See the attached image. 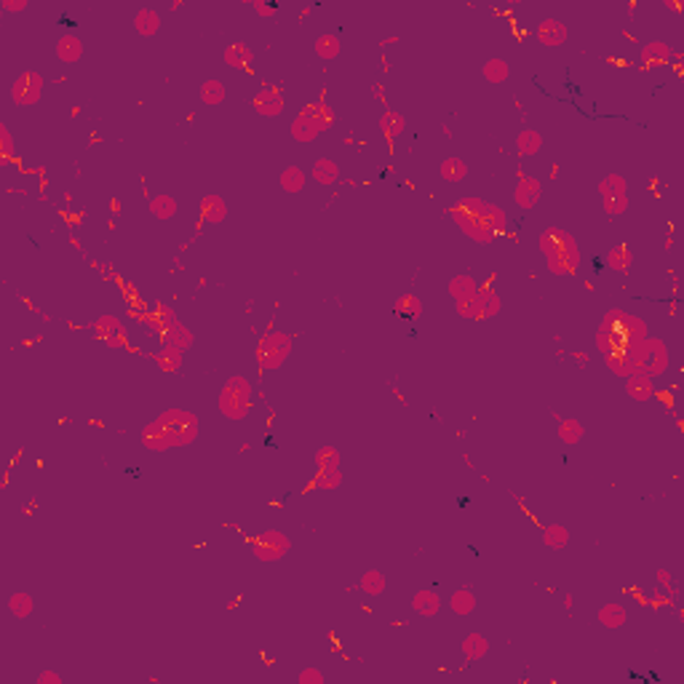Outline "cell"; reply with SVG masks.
Listing matches in <instances>:
<instances>
[{
    "label": "cell",
    "instance_id": "18",
    "mask_svg": "<svg viewBox=\"0 0 684 684\" xmlns=\"http://www.w3.org/2000/svg\"><path fill=\"white\" fill-rule=\"evenodd\" d=\"M152 361L163 369V372H176V369L185 364V356H182V347L163 342V347L158 353H152Z\"/></svg>",
    "mask_w": 684,
    "mask_h": 684
},
{
    "label": "cell",
    "instance_id": "23",
    "mask_svg": "<svg viewBox=\"0 0 684 684\" xmlns=\"http://www.w3.org/2000/svg\"><path fill=\"white\" fill-rule=\"evenodd\" d=\"M80 54H83V43H80L78 35H62V38H59V43H56V56H59L65 65L78 62Z\"/></svg>",
    "mask_w": 684,
    "mask_h": 684
},
{
    "label": "cell",
    "instance_id": "15",
    "mask_svg": "<svg viewBox=\"0 0 684 684\" xmlns=\"http://www.w3.org/2000/svg\"><path fill=\"white\" fill-rule=\"evenodd\" d=\"M540 193H543V185H540V179L535 176H521L518 179V185H516V203L521 206V209H535V203L540 201Z\"/></svg>",
    "mask_w": 684,
    "mask_h": 684
},
{
    "label": "cell",
    "instance_id": "25",
    "mask_svg": "<svg viewBox=\"0 0 684 684\" xmlns=\"http://www.w3.org/2000/svg\"><path fill=\"white\" fill-rule=\"evenodd\" d=\"M626 617H628V612H626L623 604H617V602L604 604V607L599 610V623H602L604 628H620V626H626Z\"/></svg>",
    "mask_w": 684,
    "mask_h": 684
},
{
    "label": "cell",
    "instance_id": "24",
    "mask_svg": "<svg viewBox=\"0 0 684 684\" xmlns=\"http://www.w3.org/2000/svg\"><path fill=\"white\" fill-rule=\"evenodd\" d=\"M310 176L316 179L318 185H334V182L340 179V166H337L332 158H318L316 163H313Z\"/></svg>",
    "mask_w": 684,
    "mask_h": 684
},
{
    "label": "cell",
    "instance_id": "45",
    "mask_svg": "<svg viewBox=\"0 0 684 684\" xmlns=\"http://www.w3.org/2000/svg\"><path fill=\"white\" fill-rule=\"evenodd\" d=\"M508 75H511V67L505 59H489L484 65V78L489 83H503V80H508Z\"/></svg>",
    "mask_w": 684,
    "mask_h": 684
},
{
    "label": "cell",
    "instance_id": "52",
    "mask_svg": "<svg viewBox=\"0 0 684 684\" xmlns=\"http://www.w3.org/2000/svg\"><path fill=\"white\" fill-rule=\"evenodd\" d=\"M0 142H3V155H5V158H11V155H14V142H11L8 126H0Z\"/></svg>",
    "mask_w": 684,
    "mask_h": 684
},
{
    "label": "cell",
    "instance_id": "27",
    "mask_svg": "<svg viewBox=\"0 0 684 684\" xmlns=\"http://www.w3.org/2000/svg\"><path fill=\"white\" fill-rule=\"evenodd\" d=\"M668 59H671V49L665 46V43H650V46H644L641 49V62L647 65V67H658V65H668Z\"/></svg>",
    "mask_w": 684,
    "mask_h": 684
},
{
    "label": "cell",
    "instance_id": "8",
    "mask_svg": "<svg viewBox=\"0 0 684 684\" xmlns=\"http://www.w3.org/2000/svg\"><path fill=\"white\" fill-rule=\"evenodd\" d=\"M41 94H43V78L38 73H22L14 80V86H11V99L19 107L35 104L41 99Z\"/></svg>",
    "mask_w": 684,
    "mask_h": 684
},
{
    "label": "cell",
    "instance_id": "5",
    "mask_svg": "<svg viewBox=\"0 0 684 684\" xmlns=\"http://www.w3.org/2000/svg\"><path fill=\"white\" fill-rule=\"evenodd\" d=\"M604 326H607L610 332H615L628 347H631L634 342L647 337V323L639 321L636 316H631V313H626V310H607V313H604Z\"/></svg>",
    "mask_w": 684,
    "mask_h": 684
},
{
    "label": "cell",
    "instance_id": "28",
    "mask_svg": "<svg viewBox=\"0 0 684 684\" xmlns=\"http://www.w3.org/2000/svg\"><path fill=\"white\" fill-rule=\"evenodd\" d=\"M305 182H308L305 171L297 169V166L284 169L281 171V176H278V185H281L286 193H302V190H305Z\"/></svg>",
    "mask_w": 684,
    "mask_h": 684
},
{
    "label": "cell",
    "instance_id": "55",
    "mask_svg": "<svg viewBox=\"0 0 684 684\" xmlns=\"http://www.w3.org/2000/svg\"><path fill=\"white\" fill-rule=\"evenodd\" d=\"M658 580H660V583H663V586H665V588H668V596H676V591L671 588V575H668L665 569H658Z\"/></svg>",
    "mask_w": 684,
    "mask_h": 684
},
{
    "label": "cell",
    "instance_id": "9",
    "mask_svg": "<svg viewBox=\"0 0 684 684\" xmlns=\"http://www.w3.org/2000/svg\"><path fill=\"white\" fill-rule=\"evenodd\" d=\"M452 220L455 225L463 230L468 238H473V241H479V244H492L497 236H494V230L489 227L484 220H479V217H473V214H468L465 209H452Z\"/></svg>",
    "mask_w": 684,
    "mask_h": 684
},
{
    "label": "cell",
    "instance_id": "32",
    "mask_svg": "<svg viewBox=\"0 0 684 684\" xmlns=\"http://www.w3.org/2000/svg\"><path fill=\"white\" fill-rule=\"evenodd\" d=\"M305 113H308V115L318 123V128H321V131H326V128L332 126V121H334V110H332L323 99H321V102H313V104H308V107H305Z\"/></svg>",
    "mask_w": 684,
    "mask_h": 684
},
{
    "label": "cell",
    "instance_id": "3",
    "mask_svg": "<svg viewBox=\"0 0 684 684\" xmlns=\"http://www.w3.org/2000/svg\"><path fill=\"white\" fill-rule=\"evenodd\" d=\"M628 356H631V361L636 364V372H644L650 377L668 372V350H665V345L660 340L644 337V340L634 342L628 347Z\"/></svg>",
    "mask_w": 684,
    "mask_h": 684
},
{
    "label": "cell",
    "instance_id": "36",
    "mask_svg": "<svg viewBox=\"0 0 684 684\" xmlns=\"http://www.w3.org/2000/svg\"><path fill=\"white\" fill-rule=\"evenodd\" d=\"M251 59H254V54L246 49L244 43H233L230 49L225 51V62L230 65V67H236V70H244L251 65Z\"/></svg>",
    "mask_w": 684,
    "mask_h": 684
},
{
    "label": "cell",
    "instance_id": "16",
    "mask_svg": "<svg viewBox=\"0 0 684 684\" xmlns=\"http://www.w3.org/2000/svg\"><path fill=\"white\" fill-rule=\"evenodd\" d=\"M572 236L564 230V227H545L543 236H540V251L543 254H554V251H562L567 246H572Z\"/></svg>",
    "mask_w": 684,
    "mask_h": 684
},
{
    "label": "cell",
    "instance_id": "14",
    "mask_svg": "<svg viewBox=\"0 0 684 684\" xmlns=\"http://www.w3.org/2000/svg\"><path fill=\"white\" fill-rule=\"evenodd\" d=\"M567 38H569V30H567L564 22H556V19H543V22L538 25V41L543 43V46H548V49L567 43Z\"/></svg>",
    "mask_w": 684,
    "mask_h": 684
},
{
    "label": "cell",
    "instance_id": "13",
    "mask_svg": "<svg viewBox=\"0 0 684 684\" xmlns=\"http://www.w3.org/2000/svg\"><path fill=\"white\" fill-rule=\"evenodd\" d=\"M94 332H97L99 340L113 345V347H121L123 342H126V332H123L121 321L115 316H102L97 323H94Z\"/></svg>",
    "mask_w": 684,
    "mask_h": 684
},
{
    "label": "cell",
    "instance_id": "47",
    "mask_svg": "<svg viewBox=\"0 0 684 684\" xmlns=\"http://www.w3.org/2000/svg\"><path fill=\"white\" fill-rule=\"evenodd\" d=\"M556 433H559V439L564 444H578V441L583 439V425L578 420H562L559 428H556Z\"/></svg>",
    "mask_w": 684,
    "mask_h": 684
},
{
    "label": "cell",
    "instance_id": "4",
    "mask_svg": "<svg viewBox=\"0 0 684 684\" xmlns=\"http://www.w3.org/2000/svg\"><path fill=\"white\" fill-rule=\"evenodd\" d=\"M292 353V334L270 332L257 342V364L262 369H278Z\"/></svg>",
    "mask_w": 684,
    "mask_h": 684
},
{
    "label": "cell",
    "instance_id": "57",
    "mask_svg": "<svg viewBox=\"0 0 684 684\" xmlns=\"http://www.w3.org/2000/svg\"><path fill=\"white\" fill-rule=\"evenodd\" d=\"M43 682H51V684H62V679L56 676V674H41L38 676V684H43Z\"/></svg>",
    "mask_w": 684,
    "mask_h": 684
},
{
    "label": "cell",
    "instance_id": "19",
    "mask_svg": "<svg viewBox=\"0 0 684 684\" xmlns=\"http://www.w3.org/2000/svg\"><path fill=\"white\" fill-rule=\"evenodd\" d=\"M318 134H321V128H318V123L302 110L297 118L292 121V137L297 142H313Z\"/></svg>",
    "mask_w": 684,
    "mask_h": 684
},
{
    "label": "cell",
    "instance_id": "53",
    "mask_svg": "<svg viewBox=\"0 0 684 684\" xmlns=\"http://www.w3.org/2000/svg\"><path fill=\"white\" fill-rule=\"evenodd\" d=\"M254 8H257V14H262V16H273V14H278V3H254Z\"/></svg>",
    "mask_w": 684,
    "mask_h": 684
},
{
    "label": "cell",
    "instance_id": "38",
    "mask_svg": "<svg viewBox=\"0 0 684 684\" xmlns=\"http://www.w3.org/2000/svg\"><path fill=\"white\" fill-rule=\"evenodd\" d=\"M227 97V91H225V86H222V80H206L203 86H201V99H203V104H209V107H217L222 104Z\"/></svg>",
    "mask_w": 684,
    "mask_h": 684
},
{
    "label": "cell",
    "instance_id": "33",
    "mask_svg": "<svg viewBox=\"0 0 684 684\" xmlns=\"http://www.w3.org/2000/svg\"><path fill=\"white\" fill-rule=\"evenodd\" d=\"M449 610L455 612V615H470V612L476 610V596L468 588L455 591L452 599H449Z\"/></svg>",
    "mask_w": 684,
    "mask_h": 684
},
{
    "label": "cell",
    "instance_id": "51",
    "mask_svg": "<svg viewBox=\"0 0 684 684\" xmlns=\"http://www.w3.org/2000/svg\"><path fill=\"white\" fill-rule=\"evenodd\" d=\"M457 313L465 321H481V305H479V294L473 299H465V302H457Z\"/></svg>",
    "mask_w": 684,
    "mask_h": 684
},
{
    "label": "cell",
    "instance_id": "44",
    "mask_svg": "<svg viewBox=\"0 0 684 684\" xmlns=\"http://www.w3.org/2000/svg\"><path fill=\"white\" fill-rule=\"evenodd\" d=\"M543 540H545L548 548H564L569 543V529L564 524H551V527L543 529Z\"/></svg>",
    "mask_w": 684,
    "mask_h": 684
},
{
    "label": "cell",
    "instance_id": "46",
    "mask_svg": "<svg viewBox=\"0 0 684 684\" xmlns=\"http://www.w3.org/2000/svg\"><path fill=\"white\" fill-rule=\"evenodd\" d=\"M8 610L14 617H19V620H25L32 615V599H30V593L25 591H19V593H14L11 599H8Z\"/></svg>",
    "mask_w": 684,
    "mask_h": 684
},
{
    "label": "cell",
    "instance_id": "11",
    "mask_svg": "<svg viewBox=\"0 0 684 684\" xmlns=\"http://www.w3.org/2000/svg\"><path fill=\"white\" fill-rule=\"evenodd\" d=\"M626 393L634 398L636 404H647L652 396H655V385H652V377L644 374V372H634L626 377Z\"/></svg>",
    "mask_w": 684,
    "mask_h": 684
},
{
    "label": "cell",
    "instance_id": "54",
    "mask_svg": "<svg viewBox=\"0 0 684 684\" xmlns=\"http://www.w3.org/2000/svg\"><path fill=\"white\" fill-rule=\"evenodd\" d=\"M308 682L321 684L323 682V676H321L318 671H313V668H308V671H302V674H299V684H308Z\"/></svg>",
    "mask_w": 684,
    "mask_h": 684
},
{
    "label": "cell",
    "instance_id": "39",
    "mask_svg": "<svg viewBox=\"0 0 684 684\" xmlns=\"http://www.w3.org/2000/svg\"><path fill=\"white\" fill-rule=\"evenodd\" d=\"M163 340L169 342V345H176V347H182V350H185V347H190V345H193V332L176 321L174 326H169V329L163 332Z\"/></svg>",
    "mask_w": 684,
    "mask_h": 684
},
{
    "label": "cell",
    "instance_id": "7",
    "mask_svg": "<svg viewBox=\"0 0 684 684\" xmlns=\"http://www.w3.org/2000/svg\"><path fill=\"white\" fill-rule=\"evenodd\" d=\"M289 548H292L289 538L284 532H275V529H268L260 538L251 540V551H254V556L260 562H278V559H284L289 554Z\"/></svg>",
    "mask_w": 684,
    "mask_h": 684
},
{
    "label": "cell",
    "instance_id": "50",
    "mask_svg": "<svg viewBox=\"0 0 684 684\" xmlns=\"http://www.w3.org/2000/svg\"><path fill=\"white\" fill-rule=\"evenodd\" d=\"M342 481V470H318L316 473V484L318 489H323V492H332V489H337Z\"/></svg>",
    "mask_w": 684,
    "mask_h": 684
},
{
    "label": "cell",
    "instance_id": "48",
    "mask_svg": "<svg viewBox=\"0 0 684 684\" xmlns=\"http://www.w3.org/2000/svg\"><path fill=\"white\" fill-rule=\"evenodd\" d=\"M318 470H340V452L334 446H323L316 452Z\"/></svg>",
    "mask_w": 684,
    "mask_h": 684
},
{
    "label": "cell",
    "instance_id": "34",
    "mask_svg": "<svg viewBox=\"0 0 684 684\" xmlns=\"http://www.w3.org/2000/svg\"><path fill=\"white\" fill-rule=\"evenodd\" d=\"M479 305H481V318H492L500 313V297L492 286H479Z\"/></svg>",
    "mask_w": 684,
    "mask_h": 684
},
{
    "label": "cell",
    "instance_id": "17",
    "mask_svg": "<svg viewBox=\"0 0 684 684\" xmlns=\"http://www.w3.org/2000/svg\"><path fill=\"white\" fill-rule=\"evenodd\" d=\"M225 217H227V206H225L222 196L209 193V196L201 198V220L206 225H220V222H225Z\"/></svg>",
    "mask_w": 684,
    "mask_h": 684
},
{
    "label": "cell",
    "instance_id": "31",
    "mask_svg": "<svg viewBox=\"0 0 684 684\" xmlns=\"http://www.w3.org/2000/svg\"><path fill=\"white\" fill-rule=\"evenodd\" d=\"M439 171H441V179H444V182L455 185V182H463L465 179L468 166H465V161H460V158H446V161L439 166Z\"/></svg>",
    "mask_w": 684,
    "mask_h": 684
},
{
    "label": "cell",
    "instance_id": "20",
    "mask_svg": "<svg viewBox=\"0 0 684 684\" xmlns=\"http://www.w3.org/2000/svg\"><path fill=\"white\" fill-rule=\"evenodd\" d=\"M412 607H415L422 617H436L441 610V599L436 591H428V588H422V591H417L415 599H412Z\"/></svg>",
    "mask_w": 684,
    "mask_h": 684
},
{
    "label": "cell",
    "instance_id": "1",
    "mask_svg": "<svg viewBox=\"0 0 684 684\" xmlns=\"http://www.w3.org/2000/svg\"><path fill=\"white\" fill-rule=\"evenodd\" d=\"M198 439V417L187 409H166L150 420L142 431V444L152 452L179 449Z\"/></svg>",
    "mask_w": 684,
    "mask_h": 684
},
{
    "label": "cell",
    "instance_id": "10",
    "mask_svg": "<svg viewBox=\"0 0 684 684\" xmlns=\"http://www.w3.org/2000/svg\"><path fill=\"white\" fill-rule=\"evenodd\" d=\"M545 260H548V270L554 273V275H569V273H575L578 265H580V251H578V246H567L562 251H554V254H545Z\"/></svg>",
    "mask_w": 684,
    "mask_h": 684
},
{
    "label": "cell",
    "instance_id": "12",
    "mask_svg": "<svg viewBox=\"0 0 684 684\" xmlns=\"http://www.w3.org/2000/svg\"><path fill=\"white\" fill-rule=\"evenodd\" d=\"M284 94L278 91V89H262L257 97H254V110L260 113V115H265V118H275V115H281L284 113Z\"/></svg>",
    "mask_w": 684,
    "mask_h": 684
},
{
    "label": "cell",
    "instance_id": "6",
    "mask_svg": "<svg viewBox=\"0 0 684 684\" xmlns=\"http://www.w3.org/2000/svg\"><path fill=\"white\" fill-rule=\"evenodd\" d=\"M599 198H602V206L607 209V214L617 217L628 209V185L620 174H610L607 179L599 182Z\"/></svg>",
    "mask_w": 684,
    "mask_h": 684
},
{
    "label": "cell",
    "instance_id": "56",
    "mask_svg": "<svg viewBox=\"0 0 684 684\" xmlns=\"http://www.w3.org/2000/svg\"><path fill=\"white\" fill-rule=\"evenodd\" d=\"M27 3L22 0V3H14V0H3V8L5 11H19V8H25Z\"/></svg>",
    "mask_w": 684,
    "mask_h": 684
},
{
    "label": "cell",
    "instance_id": "21",
    "mask_svg": "<svg viewBox=\"0 0 684 684\" xmlns=\"http://www.w3.org/2000/svg\"><path fill=\"white\" fill-rule=\"evenodd\" d=\"M607 265H610V270L620 273V275H628V270L634 265V251L623 244L612 246L610 254H607Z\"/></svg>",
    "mask_w": 684,
    "mask_h": 684
},
{
    "label": "cell",
    "instance_id": "2",
    "mask_svg": "<svg viewBox=\"0 0 684 684\" xmlns=\"http://www.w3.org/2000/svg\"><path fill=\"white\" fill-rule=\"evenodd\" d=\"M220 412L227 420H244L251 409V383L244 374H233L220 393Z\"/></svg>",
    "mask_w": 684,
    "mask_h": 684
},
{
    "label": "cell",
    "instance_id": "41",
    "mask_svg": "<svg viewBox=\"0 0 684 684\" xmlns=\"http://www.w3.org/2000/svg\"><path fill=\"white\" fill-rule=\"evenodd\" d=\"M358 588L364 593H369V596H380L385 591V575L377 572V569H369V572H364V578L358 580Z\"/></svg>",
    "mask_w": 684,
    "mask_h": 684
},
{
    "label": "cell",
    "instance_id": "37",
    "mask_svg": "<svg viewBox=\"0 0 684 684\" xmlns=\"http://www.w3.org/2000/svg\"><path fill=\"white\" fill-rule=\"evenodd\" d=\"M420 299H417L415 294H404V297H398V302H396V308H393V313L398 318H404V321H415L420 318Z\"/></svg>",
    "mask_w": 684,
    "mask_h": 684
},
{
    "label": "cell",
    "instance_id": "26",
    "mask_svg": "<svg viewBox=\"0 0 684 684\" xmlns=\"http://www.w3.org/2000/svg\"><path fill=\"white\" fill-rule=\"evenodd\" d=\"M487 652H489V641H487V636H484V634H476V631H473V634L465 636V641H463V655H465V658H468V660H470V663H473V660H481V658H484V655H487Z\"/></svg>",
    "mask_w": 684,
    "mask_h": 684
},
{
    "label": "cell",
    "instance_id": "49",
    "mask_svg": "<svg viewBox=\"0 0 684 684\" xmlns=\"http://www.w3.org/2000/svg\"><path fill=\"white\" fill-rule=\"evenodd\" d=\"M481 220L487 222L489 227L497 233V230H503L505 225H508V214L500 209V206H494V203H487V209H484V217Z\"/></svg>",
    "mask_w": 684,
    "mask_h": 684
},
{
    "label": "cell",
    "instance_id": "40",
    "mask_svg": "<svg viewBox=\"0 0 684 684\" xmlns=\"http://www.w3.org/2000/svg\"><path fill=\"white\" fill-rule=\"evenodd\" d=\"M516 147H518V152H521V155H535V152H540V147H543V137H540V131H535V128L521 131V134H518V139H516Z\"/></svg>",
    "mask_w": 684,
    "mask_h": 684
},
{
    "label": "cell",
    "instance_id": "22",
    "mask_svg": "<svg viewBox=\"0 0 684 684\" xmlns=\"http://www.w3.org/2000/svg\"><path fill=\"white\" fill-rule=\"evenodd\" d=\"M476 294H479V286H476V281H473L470 275H455V278L449 281V297H452L455 302L473 299Z\"/></svg>",
    "mask_w": 684,
    "mask_h": 684
},
{
    "label": "cell",
    "instance_id": "43",
    "mask_svg": "<svg viewBox=\"0 0 684 684\" xmlns=\"http://www.w3.org/2000/svg\"><path fill=\"white\" fill-rule=\"evenodd\" d=\"M607 367L615 372V374H620V377H628V374H634L636 372V364L631 361V356H628V350H623V353H612L607 356Z\"/></svg>",
    "mask_w": 684,
    "mask_h": 684
},
{
    "label": "cell",
    "instance_id": "42",
    "mask_svg": "<svg viewBox=\"0 0 684 684\" xmlns=\"http://www.w3.org/2000/svg\"><path fill=\"white\" fill-rule=\"evenodd\" d=\"M380 128H383V134H385L388 139H396L398 134H404L407 123H404V118H401L398 113H393V110H385V115L380 118Z\"/></svg>",
    "mask_w": 684,
    "mask_h": 684
},
{
    "label": "cell",
    "instance_id": "30",
    "mask_svg": "<svg viewBox=\"0 0 684 684\" xmlns=\"http://www.w3.org/2000/svg\"><path fill=\"white\" fill-rule=\"evenodd\" d=\"M342 51V43L340 38L334 35V32H323V35H318L316 41V54L321 59H337Z\"/></svg>",
    "mask_w": 684,
    "mask_h": 684
},
{
    "label": "cell",
    "instance_id": "29",
    "mask_svg": "<svg viewBox=\"0 0 684 684\" xmlns=\"http://www.w3.org/2000/svg\"><path fill=\"white\" fill-rule=\"evenodd\" d=\"M134 27H137V32L139 35H155L158 30H161V16H158V11H152V8H142L137 16H134Z\"/></svg>",
    "mask_w": 684,
    "mask_h": 684
},
{
    "label": "cell",
    "instance_id": "35",
    "mask_svg": "<svg viewBox=\"0 0 684 684\" xmlns=\"http://www.w3.org/2000/svg\"><path fill=\"white\" fill-rule=\"evenodd\" d=\"M150 214H155L158 220H171L176 214V201L166 193H158L150 201Z\"/></svg>",
    "mask_w": 684,
    "mask_h": 684
}]
</instances>
